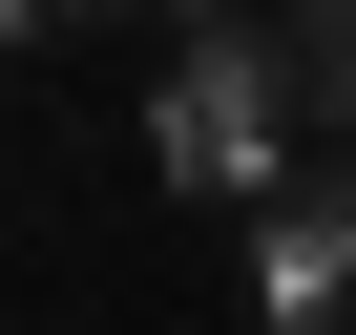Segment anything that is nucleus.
Listing matches in <instances>:
<instances>
[{
	"mask_svg": "<svg viewBox=\"0 0 356 335\" xmlns=\"http://www.w3.org/2000/svg\"><path fill=\"white\" fill-rule=\"evenodd\" d=\"M147 168L168 189H293V42H252V22H210V42H168L147 63Z\"/></svg>",
	"mask_w": 356,
	"mask_h": 335,
	"instance_id": "f257e3e1",
	"label": "nucleus"
},
{
	"mask_svg": "<svg viewBox=\"0 0 356 335\" xmlns=\"http://www.w3.org/2000/svg\"><path fill=\"white\" fill-rule=\"evenodd\" d=\"M252 293H273V335H335V293H356V189H273V210H252Z\"/></svg>",
	"mask_w": 356,
	"mask_h": 335,
	"instance_id": "f03ea898",
	"label": "nucleus"
},
{
	"mask_svg": "<svg viewBox=\"0 0 356 335\" xmlns=\"http://www.w3.org/2000/svg\"><path fill=\"white\" fill-rule=\"evenodd\" d=\"M293 105H356V0H314V22H293Z\"/></svg>",
	"mask_w": 356,
	"mask_h": 335,
	"instance_id": "7ed1b4c3",
	"label": "nucleus"
}]
</instances>
